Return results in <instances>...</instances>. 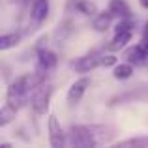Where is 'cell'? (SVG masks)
Instances as JSON below:
<instances>
[{
    "instance_id": "cell-1",
    "label": "cell",
    "mask_w": 148,
    "mask_h": 148,
    "mask_svg": "<svg viewBox=\"0 0 148 148\" xmlns=\"http://www.w3.org/2000/svg\"><path fill=\"white\" fill-rule=\"evenodd\" d=\"M105 133V127L101 126H71V139L77 146H96L98 135Z\"/></svg>"
},
{
    "instance_id": "cell-2",
    "label": "cell",
    "mask_w": 148,
    "mask_h": 148,
    "mask_svg": "<svg viewBox=\"0 0 148 148\" xmlns=\"http://www.w3.org/2000/svg\"><path fill=\"white\" fill-rule=\"evenodd\" d=\"M30 96V90L28 86H26V81L25 77H19V79H15L13 83L10 84V88H8V96H6V103H10L11 107L15 109H21L23 105L26 103V99H28Z\"/></svg>"
},
{
    "instance_id": "cell-3",
    "label": "cell",
    "mask_w": 148,
    "mask_h": 148,
    "mask_svg": "<svg viewBox=\"0 0 148 148\" xmlns=\"http://www.w3.org/2000/svg\"><path fill=\"white\" fill-rule=\"evenodd\" d=\"M53 96V86L51 84H40L38 88H34L30 94V105L38 114H45V111L49 109V101Z\"/></svg>"
},
{
    "instance_id": "cell-4",
    "label": "cell",
    "mask_w": 148,
    "mask_h": 148,
    "mask_svg": "<svg viewBox=\"0 0 148 148\" xmlns=\"http://www.w3.org/2000/svg\"><path fill=\"white\" fill-rule=\"evenodd\" d=\"M49 141H51V146H54V148H60L66 145V135L54 114L49 116Z\"/></svg>"
},
{
    "instance_id": "cell-5",
    "label": "cell",
    "mask_w": 148,
    "mask_h": 148,
    "mask_svg": "<svg viewBox=\"0 0 148 148\" xmlns=\"http://www.w3.org/2000/svg\"><path fill=\"white\" fill-rule=\"evenodd\" d=\"M88 86H90V79H88V77H83V79L75 81V83L71 84V88L68 90V105H77L79 103Z\"/></svg>"
},
{
    "instance_id": "cell-6",
    "label": "cell",
    "mask_w": 148,
    "mask_h": 148,
    "mask_svg": "<svg viewBox=\"0 0 148 148\" xmlns=\"http://www.w3.org/2000/svg\"><path fill=\"white\" fill-rule=\"evenodd\" d=\"M98 64H101V58L96 56V54H88V56H83L77 62H73V68H75V71H79V73H88Z\"/></svg>"
},
{
    "instance_id": "cell-7",
    "label": "cell",
    "mask_w": 148,
    "mask_h": 148,
    "mask_svg": "<svg viewBox=\"0 0 148 148\" xmlns=\"http://www.w3.org/2000/svg\"><path fill=\"white\" fill-rule=\"evenodd\" d=\"M47 13H49V0H34L32 8H30V17L36 23H41L45 21Z\"/></svg>"
},
{
    "instance_id": "cell-8",
    "label": "cell",
    "mask_w": 148,
    "mask_h": 148,
    "mask_svg": "<svg viewBox=\"0 0 148 148\" xmlns=\"http://www.w3.org/2000/svg\"><path fill=\"white\" fill-rule=\"evenodd\" d=\"M38 62H40V66H41V69H53L54 66H56V62H58V58H56V54L53 53V51H47V49H40L38 51Z\"/></svg>"
},
{
    "instance_id": "cell-9",
    "label": "cell",
    "mask_w": 148,
    "mask_h": 148,
    "mask_svg": "<svg viewBox=\"0 0 148 148\" xmlns=\"http://www.w3.org/2000/svg\"><path fill=\"white\" fill-rule=\"evenodd\" d=\"M130 40H131V30H124V32H116V36H114V40L111 41V43L107 45L109 51H120V49H124L127 43H130Z\"/></svg>"
},
{
    "instance_id": "cell-10",
    "label": "cell",
    "mask_w": 148,
    "mask_h": 148,
    "mask_svg": "<svg viewBox=\"0 0 148 148\" xmlns=\"http://www.w3.org/2000/svg\"><path fill=\"white\" fill-rule=\"evenodd\" d=\"M109 10L112 11V15H118V17H122V19L131 17V10L124 0H111V2H109Z\"/></svg>"
},
{
    "instance_id": "cell-11",
    "label": "cell",
    "mask_w": 148,
    "mask_h": 148,
    "mask_svg": "<svg viewBox=\"0 0 148 148\" xmlns=\"http://www.w3.org/2000/svg\"><path fill=\"white\" fill-rule=\"evenodd\" d=\"M111 21H112V11H103V13L96 15L94 19V28L98 30V32H105V30L111 26Z\"/></svg>"
},
{
    "instance_id": "cell-12",
    "label": "cell",
    "mask_w": 148,
    "mask_h": 148,
    "mask_svg": "<svg viewBox=\"0 0 148 148\" xmlns=\"http://www.w3.org/2000/svg\"><path fill=\"white\" fill-rule=\"evenodd\" d=\"M131 73H133V66L131 64H118L114 68V71H112V75L118 81H126V79L131 77Z\"/></svg>"
},
{
    "instance_id": "cell-13",
    "label": "cell",
    "mask_w": 148,
    "mask_h": 148,
    "mask_svg": "<svg viewBox=\"0 0 148 148\" xmlns=\"http://www.w3.org/2000/svg\"><path fill=\"white\" fill-rule=\"evenodd\" d=\"M15 112H17V109L15 107H11L10 103H6L2 107V111H0V126H8V124L11 122V120L15 118Z\"/></svg>"
},
{
    "instance_id": "cell-14",
    "label": "cell",
    "mask_w": 148,
    "mask_h": 148,
    "mask_svg": "<svg viewBox=\"0 0 148 148\" xmlns=\"http://www.w3.org/2000/svg\"><path fill=\"white\" fill-rule=\"evenodd\" d=\"M19 34H4L2 40H0V51H8L11 47H15V45L19 43Z\"/></svg>"
},
{
    "instance_id": "cell-15",
    "label": "cell",
    "mask_w": 148,
    "mask_h": 148,
    "mask_svg": "<svg viewBox=\"0 0 148 148\" xmlns=\"http://www.w3.org/2000/svg\"><path fill=\"white\" fill-rule=\"evenodd\" d=\"M77 10L84 15H96L98 13V6L94 2H90V0H79L77 2Z\"/></svg>"
},
{
    "instance_id": "cell-16",
    "label": "cell",
    "mask_w": 148,
    "mask_h": 148,
    "mask_svg": "<svg viewBox=\"0 0 148 148\" xmlns=\"http://www.w3.org/2000/svg\"><path fill=\"white\" fill-rule=\"evenodd\" d=\"M116 146H148V137H135L116 143Z\"/></svg>"
},
{
    "instance_id": "cell-17",
    "label": "cell",
    "mask_w": 148,
    "mask_h": 148,
    "mask_svg": "<svg viewBox=\"0 0 148 148\" xmlns=\"http://www.w3.org/2000/svg\"><path fill=\"white\" fill-rule=\"evenodd\" d=\"M126 58H127L130 62H145V60H146V58L143 56L141 53H139V49H137V47H133V49L127 51V53H126Z\"/></svg>"
},
{
    "instance_id": "cell-18",
    "label": "cell",
    "mask_w": 148,
    "mask_h": 148,
    "mask_svg": "<svg viewBox=\"0 0 148 148\" xmlns=\"http://www.w3.org/2000/svg\"><path fill=\"white\" fill-rule=\"evenodd\" d=\"M137 49H139V53H141L145 58H148V38H145L143 41H139V43H137Z\"/></svg>"
},
{
    "instance_id": "cell-19",
    "label": "cell",
    "mask_w": 148,
    "mask_h": 148,
    "mask_svg": "<svg viewBox=\"0 0 148 148\" xmlns=\"http://www.w3.org/2000/svg\"><path fill=\"white\" fill-rule=\"evenodd\" d=\"M101 64H103V66H114L116 58L114 56H105V58H101Z\"/></svg>"
},
{
    "instance_id": "cell-20",
    "label": "cell",
    "mask_w": 148,
    "mask_h": 148,
    "mask_svg": "<svg viewBox=\"0 0 148 148\" xmlns=\"http://www.w3.org/2000/svg\"><path fill=\"white\" fill-rule=\"evenodd\" d=\"M139 4H141L145 10H148V0H139Z\"/></svg>"
},
{
    "instance_id": "cell-21",
    "label": "cell",
    "mask_w": 148,
    "mask_h": 148,
    "mask_svg": "<svg viewBox=\"0 0 148 148\" xmlns=\"http://www.w3.org/2000/svg\"><path fill=\"white\" fill-rule=\"evenodd\" d=\"M23 2H25V4H26V2H28V0H23Z\"/></svg>"
},
{
    "instance_id": "cell-22",
    "label": "cell",
    "mask_w": 148,
    "mask_h": 148,
    "mask_svg": "<svg viewBox=\"0 0 148 148\" xmlns=\"http://www.w3.org/2000/svg\"><path fill=\"white\" fill-rule=\"evenodd\" d=\"M146 28H148V23H146Z\"/></svg>"
}]
</instances>
